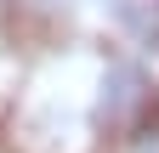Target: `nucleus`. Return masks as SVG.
Returning a JSON list of instances; mask_svg holds the SVG:
<instances>
[{"label":"nucleus","mask_w":159,"mask_h":153,"mask_svg":"<svg viewBox=\"0 0 159 153\" xmlns=\"http://www.w3.org/2000/svg\"><path fill=\"white\" fill-rule=\"evenodd\" d=\"M108 153H159V113H148L142 125H131Z\"/></svg>","instance_id":"1"}]
</instances>
